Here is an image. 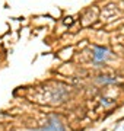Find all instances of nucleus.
<instances>
[{"label":"nucleus","instance_id":"obj_1","mask_svg":"<svg viewBox=\"0 0 124 131\" xmlns=\"http://www.w3.org/2000/svg\"><path fill=\"white\" fill-rule=\"evenodd\" d=\"M29 131H67V130L64 128V125H63L61 122H60L58 117L51 115V117L48 118V124L45 127L39 128V130H29Z\"/></svg>","mask_w":124,"mask_h":131},{"label":"nucleus","instance_id":"obj_2","mask_svg":"<svg viewBox=\"0 0 124 131\" xmlns=\"http://www.w3.org/2000/svg\"><path fill=\"white\" fill-rule=\"evenodd\" d=\"M110 57V51L104 47H95L94 50V61L95 63H101V61H105Z\"/></svg>","mask_w":124,"mask_h":131},{"label":"nucleus","instance_id":"obj_3","mask_svg":"<svg viewBox=\"0 0 124 131\" xmlns=\"http://www.w3.org/2000/svg\"><path fill=\"white\" fill-rule=\"evenodd\" d=\"M98 80H99L101 83H114L115 82V79H107V77H99Z\"/></svg>","mask_w":124,"mask_h":131}]
</instances>
